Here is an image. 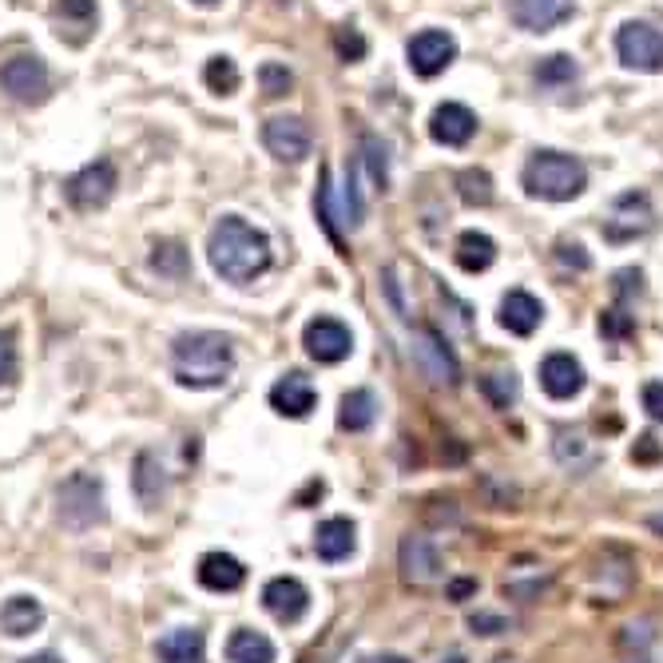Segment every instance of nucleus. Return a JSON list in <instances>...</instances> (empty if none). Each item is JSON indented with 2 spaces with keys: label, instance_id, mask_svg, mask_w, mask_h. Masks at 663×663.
Masks as SVG:
<instances>
[{
  "label": "nucleus",
  "instance_id": "obj_33",
  "mask_svg": "<svg viewBox=\"0 0 663 663\" xmlns=\"http://www.w3.org/2000/svg\"><path fill=\"white\" fill-rule=\"evenodd\" d=\"M152 271H160L167 278H183L187 275V251L180 243H160L152 255Z\"/></svg>",
  "mask_w": 663,
  "mask_h": 663
},
{
  "label": "nucleus",
  "instance_id": "obj_30",
  "mask_svg": "<svg viewBox=\"0 0 663 663\" xmlns=\"http://www.w3.org/2000/svg\"><path fill=\"white\" fill-rule=\"evenodd\" d=\"M457 195H461L469 207H489L493 203V180H489V171L481 167H469L457 175Z\"/></svg>",
  "mask_w": 663,
  "mask_h": 663
},
{
  "label": "nucleus",
  "instance_id": "obj_35",
  "mask_svg": "<svg viewBox=\"0 0 663 663\" xmlns=\"http://www.w3.org/2000/svg\"><path fill=\"white\" fill-rule=\"evenodd\" d=\"M258 84H263V95L278 100V95H286L294 88V76L286 72L283 64H263L258 68Z\"/></svg>",
  "mask_w": 663,
  "mask_h": 663
},
{
  "label": "nucleus",
  "instance_id": "obj_7",
  "mask_svg": "<svg viewBox=\"0 0 663 663\" xmlns=\"http://www.w3.org/2000/svg\"><path fill=\"white\" fill-rule=\"evenodd\" d=\"M115 187H120L115 163L112 160H92L88 167H80L76 175L64 183V195L76 211H95V207H104V203L112 200Z\"/></svg>",
  "mask_w": 663,
  "mask_h": 663
},
{
  "label": "nucleus",
  "instance_id": "obj_3",
  "mask_svg": "<svg viewBox=\"0 0 663 663\" xmlns=\"http://www.w3.org/2000/svg\"><path fill=\"white\" fill-rule=\"evenodd\" d=\"M521 183L532 200L569 203L588 187V167L577 160V155L532 152V160L524 163V171H521Z\"/></svg>",
  "mask_w": 663,
  "mask_h": 663
},
{
  "label": "nucleus",
  "instance_id": "obj_25",
  "mask_svg": "<svg viewBox=\"0 0 663 663\" xmlns=\"http://www.w3.org/2000/svg\"><path fill=\"white\" fill-rule=\"evenodd\" d=\"M453 258L461 271H469V275H481V271H489L497 258V243L489 235H481V231H465L461 238H457L453 247Z\"/></svg>",
  "mask_w": 663,
  "mask_h": 663
},
{
  "label": "nucleus",
  "instance_id": "obj_18",
  "mask_svg": "<svg viewBox=\"0 0 663 663\" xmlns=\"http://www.w3.org/2000/svg\"><path fill=\"white\" fill-rule=\"evenodd\" d=\"M314 406H318V389L294 370L286 378H278L271 386V409H278L283 417H310Z\"/></svg>",
  "mask_w": 663,
  "mask_h": 663
},
{
  "label": "nucleus",
  "instance_id": "obj_8",
  "mask_svg": "<svg viewBox=\"0 0 663 663\" xmlns=\"http://www.w3.org/2000/svg\"><path fill=\"white\" fill-rule=\"evenodd\" d=\"M652 227H655L652 200H647L644 191H624L604 218V238L608 243H632V238L647 235Z\"/></svg>",
  "mask_w": 663,
  "mask_h": 663
},
{
  "label": "nucleus",
  "instance_id": "obj_1",
  "mask_svg": "<svg viewBox=\"0 0 663 663\" xmlns=\"http://www.w3.org/2000/svg\"><path fill=\"white\" fill-rule=\"evenodd\" d=\"M207 263L227 283H255L271 266V238L251 227L247 218L223 215L207 235Z\"/></svg>",
  "mask_w": 663,
  "mask_h": 663
},
{
  "label": "nucleus",
  "instance_id": "obj_28",
  "mask_svg": "<svg viewBox=\"0 0 663 663\" xmlns=\"http://www.w3.org/2000/svg\"><path fill=\"white\" fill-rule=\"evenodd\" d=\"M532 76H537L540 88H569L572 80L580 76V64H577L572 57H564V52H557V57H544V60H540Z\"/></svg>",
  "mask_w": 663,
  "mask_h": 663
},
{
  "label": "nucleus",
  "instance_id": "obj_49",
  "mask_svg": "<svg viewBox=\"0 0 663 663\" xmlns=\"http://www.w3.org/2000/svg\"><path fill=\"white\" fill-rule=\"evenodd\" d=\"M493 663H517V660H512V655H497Z\"/></svg>",
  "mask_w": 663,
  "mask_h": 663
},
{
  "label": "nucleus",
  "instance_id": "obj_34",
  "mask_svg": "<svg viewBox=\"0 0 663 663\" xmlns=\"http://www.w3.org/2000/svg\"><path fill=\"white\" fill-rule=\"evenodd\" d=\"M358 163H366L370 167V175H374V183H378V191H386L389 187V171H386V147H381L374 135H366L361 140V155H358Z\"/></svg>",
  "mask_w": 663,
  "mask_h": 663
},
{
  "label": "nucleus",
  "instance_id": "obj_41",
  "mask_svg": "<svg viewBox=\"0 0 663 663\" xmlns=\"http://www.w3.org/2000/svg\"><path fill=\"white\" fill-rule=\"evenodd\" d=\"M557 258L564 266H577V271H588V266H592V258L584 255V247H580V243H560L557 247Z\"/></svg>",
  "mask_w": 663,
  "mask_h": 663
},
{
  "label": "nucleus",
  "instance_id": "obj_6",
  "mask_svg": "<svg viewBox=\"0 0 663 663\" xmlns=\"http://www.w3.org/2000/svg\"><path fill=\"white\" fill-rule=\"evenodd\" d=\"M60 517L72 529H88V524L104 521V484H100V477H68L64 489H60Z\"/></svg>",
  "mask_w": 663,
  "mask_h": 663
},
{
  "label": "nucleus",
  "instance_id": "obj_21",
  "mask_svg": "<svg viewBox=\"0 0 663 663\" xmlns=\"http://www.w3.org/2000/svg\"><path fill=\"white\" fill-rule=\"evenodd\" d=\"M540 318H544V306L529 290H509L501 298V326L517 338H529L540 326Z\"/></svg>",
  "mask_w": 663,
  "mask_h": 663
},
{
  "label": "nucleus",
  "instance_id": "obj_42",
  "mask_svg": "<svg viewBox=\"0 0 663 663\" xmlns=\"http://www.w3.org/2000/svg\"><path fill=\"white\" fill-rule=\"evenodd\" d=\"M644 409H647V417L663 421V381H647L644 386Z\"/></svg>",
  "mask_w": 663,
  "mask_h": 663
},
{
  "label": "nucleus",
  "instance_id": "obj_31",
  "mask_svg": "<svg viewBox=\"0 0 663 663\" xmlns=\"http://www.w3.org/2000/svg\"><path fill=\"white\" fill-rule=\"evenodd\" d=\"M203 80H207V88L211 92H218V95H231V92H238V68H235V60L231 57H211L207 60V68H203Z\"/></svg>",
  "mask_w": 663,
  "mask_h": 663
},
{
  "label": "nucleus",
  "instance_id": "obj_51",
  "mask_svg": "<svg viewBox=\"0 0 663 663\" xmlns=\"http://www.w3.org/2000/svg\"><path fill=\"white\" fill-rule=\"evenodd\" d=\"M303 663H323V660H303Z\"/></svg>",
  "mask_w": 663,
  "mask_h": 663
},
{
  "label": "nucleus",
  "instance_id": "obj_39",
  "mask_svg": "<svg viewBox=\"0 0 663 663\" xmlns=\"http://www.w3.org/2000/svg\"><path fill=\"white\" fill-rule=\"evenodd\" d=\"M600 330L608 334V338H628V334H632V318H628L624 310H604L600 314Z\"/></svg>",
  "mask_w": 663,
  "mask_h": 663
},
{
  "label": "nucleus",
  "instance_id": "obj_44",
  "mask_svg": "<svg viewBox=\"0 0 663 663\" xmlns=\"http://www.w3.org/2000/svg\"><path fill=\"white\" fill-rule=\"evenodd\" d=\"M446 592H449V600H465V596H473V592H477V580H453V584H449Z\"/></svg>",
  "mask_w": 663,
  "mask_h": 663
},
{
  "label": "nucleus",
  "instance_id": "obj_23",
  "mask_svg": "<svg viewBox=\"0 0 663 663\" xmlns=\"http://www.w3.org/2000/svg\"><path fill=\"white\" fill-rule=\"evenodd\" d=\"M40 624H44V608L37 596H9L0 608V632L12 635V640L40 632Z\"/></svg>",
  "mask_w": 663,
  "mask_h": 663
},
{
  "label": "nucleus",
  "instance_id": "obj_9",
  "mask_svg": "<svg viewBox=\"0 0 663 663\" xmlns=\"http://www.w3.org/2000/svg\"><path fill=\"white\" fill-rule=\"evenodd\" d=\"M0 88L17 100V104H44L48 100V64L40 57H12L0 68Z\"/></svg>",
  "mask_w": 663,
  "mask_h": 663
},
{
  "label": "nucleus",
  "instance_id": "obj_5",
  "mask_svg": "<svg viewBox=\"0 0 663 663\" xmlns=\"http://www.w3.org/2000/svg\"><path fill=\"white\" fill-rule=\"evenodd\" d=\"M616 57L632 72H663V32L644 20H628L616 32Z\"/></svg>",
  "mask_w": 663,
  "mask_h": 663
},
{
  "label": "nucleus",
  "instance_id": "obj_29",
  "mask_svg": "<svg viewBox=\"0 0 663 663\" xmlns=\"http://www.w3.org/2000/svg\"><path fill=\"white\" fill-rule=\"evenodd\" d=\"M52 17L68 29H76V40H84L95 24V0H57L52 4Z\"/></svg>",
  "mask_w": 663,
  "mask_h": 663
},
{
  "label": "nucleus",
  "instance_id": "obj_12",
  "mask_svg": "<svg viewBox=\"0 0 663 663\" xmlns=\"http://www.w3.org/2000/svg\"><path fill=\"white\" fill-rule=\"evenodd\" d=\"M406 57H409V68H414L417 76L434 80V76H441L449 64H453L457 40L449 37V32H441V29H426V32H417V37L406 44Z\"/></svg>",
  "mask_w": 663,
  "mask_h": 663
},
{
  "label": "nucleus",
  "instance_id": "obj_19",
  "mask_svg": "<svg viewBox=\"0 0 663 663\" xmlns=\"http://www.w3.org/2000/svg\"><path fill=\"white\" fill-rule=\"evenodd\" d=\"M354 544H358V529H354L350 517H330V521H323L318 532H314V552H318V560H326V564L346 560L354 552Z\"/></svg>",
  "mask_w": 663,
  "mask_h": 663
},
{
  "label": "nucleus",
  "instance_id": "obj_50",
  "mask_svg": "<svg viewBox=\"0 0 663 663\" xmlns=\"http://www.w3.org/2000/svg\"><path fill=\"white\" fill-rule=\"evenodd\" d=\"M195 4H203V9H211V4H218V0H195Z\"/></svg>",
  "mask_w": 663,
  "mask_h": 663
},
{
  "label": "nucleus",
  "instance_id": "obj_38",
  "mask_svg": "<svg viewBox=\"0 0 663 663\" xmlns=\"http://www.w3.org/2000/svg\"><path fill=\"white\" fill-rule=\"evenodd\" d=\"M17 374V334L0 330V386Z\"/></svg>",
  "mask_w": 663,
  "mask_h": 663
},
{
  "label": "nucleus",
  "instance_id": "obj_24",
  "mask_svg": "<svg viewBox=\"0 0 663 663\" xmlns=\"http://www.w3.org/2000/svg\"><path fill=\"white\" fill-rule=\"evenodd\" d=\"M132 489H135V497H140V504H147V509H155V504L163 501V493H167V477H163L160 457H155V453L135 457Z\"/></svg>",
  "mask_w": 663,
  "mask_h": 663
},
{
  "label": "nucleus",
  "instance_id": "obj_47",
  "mask_svg": "<svg viewBox=\"0 0 663 663\" xmlns=\"http://www.w3.org/2000/svg\"><path fill=\"white\" fill-rule=\"evenodd\" d=\"M20 663H60L57 655H29V660H20Z\"/></svg>",
  "mask_w": 663,
  "mask_h": 663
},
{
  "label": "nucleus",
  "instance_id": "obj_10",
  "mask_svg": "<svg viewBox=\"0 0 663 663\" xmlns=\"http://www.w3.org/2000/svg\"><path fill=\"white\" fill-rule=\"evenodd\" d=\"M398 569L409 588H434L446 572V564H441V552L434 549V540L421 537V532H409L398 544Z\"/></svg>",
  "mask_w": 663,
  "mask_h": 663
},
{
  "label": "nucleus",
  "instance_id": "obj_40",
  "mask_svg": "<svg viewBox=\"0 0 663 663\" xmlns=\"http://www.w3.org/2000/svg\"><path fill=\"white\" fill-rule=\"evenodd\" d=\"M469 628H473L477 635H501V632H509V624H504L501 616H493V612H473V616H469Z\"/></svg>",
  "mask_w": 663,
  "mask_h": 663
},
{
  "label": "nucleus",
  "instance_id": "obj_13",
  "mask_svg": "<svg viewBox=\"0 0 663 663\" xmlns=\"http://www.w3.org/2000/svg\"><path fill=\"white\" fill-rule=\"evenodd\" d=\"M266 152L283 163H303L310 155V128L298 115H271L263 128Z\"/></svg>",
  "mask_w": 663,
  "mask_h": 663
},
{
  "label": "nucleus",
  "instance_id": "obj_32",
  "mask_svg": "<svg viewBox=\"0 0 663 663\" xmlns=\"http://www.w3.org/2000/svg\"><path fill=\"white\" fill-rule=\"evenodd\" d=\"M481 389L497 409H509L517 401V394H521V381H517V374H484Z\"/></svg>",
  "mask_w": 663,
  "mask_h": 663
},
{
  "label": "nucleus",
  "instance_id": "obj_16",
  "mask_svg": "<svg viewBox=\"0 0 663 663\" xmlns=\"http://www.w3.org/2000/svg\"><path fill=\"white\" fill-rule=\"evenodd\" d=\"M577 12V0H512V20L524 32H552Z\"/></svg>",
  "mask_w": 663,
  "mask_h": 663
},
{
  "label": "nucleus",
  "instance_id": "obj_45",
  "mask_svg": "<svg viewBox=\"0 0 663 663\" xmlns=\"http://www.w3.org/2000/svg\"><path fill=\"white\" fill-rule=\"evenodd\" d=\"M358 663H409L406 655H366V660H358Z\"/></svg>",
  "mask_w": 663,
  "mask_h": 663
},
{
  "label": "nucleus",
  "instance_id": "obj_11",
  "mask_svg": "<svg viewBox=\"0 0 663 663\" xmlns=\"http://www.w3.org/2000/svg\"><path fill=\"white\" fill-rule=\"evenodd\" d=\"M303 346L306 354H310L314 361H323V366H338V361L350 358L354 350V334L346 323H338V318H310L303 330Z\"/></svg>",
  "mask_w": 663,
  "mask_h": 663
},
{
  "label": "nucleus",
  "instance_id": "obj_2",
  "mask_svg": "<svg viewBox=\"0 0 663 663\" xmlns=\"http://www.w3.org/2000/svg\"><path fill=\"white\" fill-rule=\"evenodd\" d=\"M171 361H175V381L187 389H218L235 370V350H231L227 334L195 330L180 334L171 346Z\"/></svg>",
  "mask_w": 663,
  "mask_h": 663
},
{
  "label": "nucleus",
  "instance_id": "obj_20",
  "mask_svg": "<svg viewBox=\"0 0 663 663\" xmlns=\"http://www.w3.org/2000/svg\"><path fill=\"white\" fill-rule=\"evenodd\" d=\"M160 663H207V635L200 628H171L155 644Z\"/></svg>",
  "mask_w": 663,
  "mask_h": 663
},
{
  "label": "nucleus",
  "instance_id": "obj_22",
  "mask_svg": "<svg viewBox=\"0 0 663 663\" xmlns=\"http://www.w3.org/2000/svg\"><path fill=\"white\" fill-rule=\"evenodd\" d=\"M195 572H200V584L211 588V592H235V588H243V580H247L243 560H235L231 552H207Z\"/></svg>",
  "mask_w": 663,
  "mask_h": 663
},
{
  "label": "nucleus",
  "instance_id": "obj_52",
  "mask_svg": "<svg viewBox=\"0 0 663 663\" xmlns=\"http://www.w3.org/2000/svg\"><path fill=\"white\" fill-rule=\"evenodd\" d=\"M632 663H644V660H632Z\"/></svg>",
  "mask_w": 663,
  "mask_h": 663
},
{
  "label": "nucleus",
  "instance_id": "obj_4",
  "mask_svg": "<svg viewBox=\"0 0 663 663\" xmlns=\"http://www.w3.org/2000/svg\"><path fill=\"white\" fill-rule=\"evenodd\" d=\"M409 354H414L417 370L426 374L434 386H457L461 381V366H457V354L449 350V341L434 330V326H417L414 341H409Z\"/></svg>",
  "mask_w": 663,
  "mask_h": 663
},
{
  "label": "nucleus",
  "instance_id": "obj_17",
  "mask_svg": "<svg viewBox=\"0 0 663 663\" xmlns=\"http://www.w3.org/2000/svg\"><path fill=\"white\" fill-rule=\"evenodd\" d=\"M429 135H434L441 147H465V143L477 135V115L465 104H441L434 115H429Z\"/></svg>",
  "mask_w": 663,
  "mask_h": 663
},
{
  "label": "nucleus",
  "instance_id": "obj_36",
  "mask_svg": "<svg viewBox=\"0 0 663 663\" xmlns=\"http://www.w3.org/2000/svg\"><path fill=\"white\" fill-rule=\"evenodd\" d=\"M334 48H338V57L346 64H354V60L366 57V37L358 29H334Z\"/></svg>",
  "mask_w": 663,
  "mask_h": 663
},
{
  "label": "nucleus",
  "instance_id": "obj_37",
  "mask_svg": "<svg viewBox=\"0 0 663 663\" xmlns=\"http://www.w3.org/2000/svg\"><path fill=\"white\" fill-rule=\"evenodd\" d=\"M318 218H323V227L330 231V238L338 243V218H334V203H330V171H323V183H318Z\"/></svg>",
  "mask_w": 663,
  "mask_h": 663
},
{
  "label": "nucleus",
  "instance_id": "obj_46",
  "mask_svg": "<svg viewBox=\"0 0 663 663\" xmlns=\"http://www.w3.org/2000/svg\"><path fill=\"white\" fill-rule=\"evenodd\" d=\"M647 529H652L655 537H663V512H652V517H647Z\"/></svg>",
  "mask_w": 663,
  "mask_h": 663
},
{
  "label": "nucleus",
  "instance_id": "obj_27",
  "mask_svg": "<svg viewBox=\"0 0 663 663\" xmlns=\"http://www.w3.org/2000/svg\"><path fill=\"white\" fill-rule=\"evenodd\" d=\"M227 660L231 663H275V644H271L263 632L238 628L227 640Z\"/></svg>",
  "mask_w": 663,
  "mask_h": 663
},
{
  "label": "nucleus",
  "instance_id": "obj_14",
  "mask_svg": "<svg viewBox=\"0 0 663 663\" xmlns=\"http://www.w3.org/2000/svg\"><path fill=\"white\" fill-rule=\"evenodd\" d=\"M263 608L278 624H298L310 612V588L298 577H275L263 588Z\"/></svg>",
  "mask_w": 663,
  "mask_h": 663
},
{
  "label": "nucleus",
  "instance_id": "obj_43",
  "mask_svg": "<svg viewBox=\"0 0 663 663\" xmlns=\"http://www.w3.org/2000/svg\"><path fill=\"white\" fill-rule=\"evenodd\" d=\"M652 457H660V449H655V437H640V446L632 449V461H652Z\"/></svg>",
  "mask_w": 663,
  "mask_h": 663
},
{
  "label": "nucleus",
  "instance_id": "obj_15",
  "mask_svg": "<svg viewBox=\"0 0 663 663\" xmlns=\"http://www.w3.org/2000/svg\"><path fill=\"white\" fill-rule=\"evenodd\" d=\"M540 389L549 394V398L557 401H569L577 398L580 389H584V366H580L572 354L557 350L549 354V358L540 361Z\"/></svg>",
  "mask_w": 663,
  "mask_h": 663
},
{
  "label": "nucleus",
  "instance_id": "obj_26",
  "mask_svg": "<svg viewBox=\"0 0 663 663\" xmlns=\"http://www.w3.org/2000/svg\"><path fill=\"white\" fill-rule=\"evenodd\" d=\"M374 421H378V398H374V389H350V394L341 398L338 426L350 429V434H361V429H370Z\"/></svg>",
  "mask_w": 663,
  "mask_h": 663
},
{
  "label": "nucleus",
  "instance_id": "obj_48",
  "mask_svg": "<svg viewBox=\"0 0 663 663\" xmlns=\"http://www.w3.org/2000/svg\"><path fill=\"white\" fill-rule=\"evenodd\" d=\"M441 663H465V655H446Z\"/></svg>",
  "mask_w": 663,
  "mask_h": 663
}]
</instances>
